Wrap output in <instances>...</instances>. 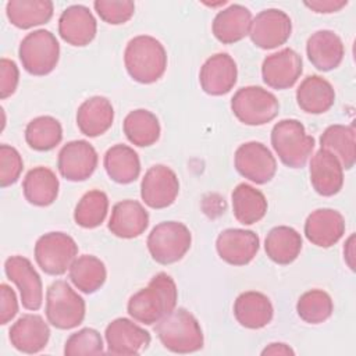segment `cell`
I'll use <instances>...</instances> for the list:
<instances>
[{
	"label": "cell",
	"mask_w": 356,
	"mask_h": 356,
	"mask_svg": "<svg viewBox=\"0 0 356 356\" xmlns=\"http://www.w3.org/2000/svg\"><path fill=\"white\" fill-rule=\"evenodd\" d=\"M178 289L167 273L156 274L146 288L134 293L127 305L128 314L138 323L153 325L177 307Z\"/></svg>",
	"instance_id": "obj_1"
},
{
	"label": "cell",
	"mask_w": 356,
	"mask_h": 356,
	"mask_svg": "<svg viewBox=\"0 0 356 356\" xmlns=\"http://www.w3.org/2000/svg\"><path fill=\"white\" fill-rule=\"evenodd\" d=\"M128 75L139 83H154L165 72L167 51L160 40L150 35L132 38L124 50Z\"/></svg>",
	"instance_id": "obj_2"
},
{
	"label": "cell",
	"mask_w": 356,
	"mask_h": 356,
	"mask_svg": "<svg viewBox=\"0 0 356 356\" xmlns=\"http://www.w3.org/2000/svg\"><path fill=\"white\" fill-rule=\"evenodd\" d=\"M154 331L161 345L172 353H193L203 348V331L196 317L184 307H175L156 323Z\"/></svg>",
	"instance_id": "obj_3"
},
{
	"label": "cell",
	"mask_w": 356,
	"mask_h": 356,
	"mask_svg": "<svg viewBox=\"0 0 356 356\" xmlns=\"http://www.w3.org/2000/svg\"><path fill=\"white\" fill-rule=\"evenodd\" d=\"M271 145L282 164L289 168H302L312 156L316 142L307 135L300 121L285 118L273 127Z\"/></svg>",
	"instance_id": "obj_4"
},
{
	"label": "cell",
	"mask_w": 356,
	"mask_h": 356,
	"mask_svg": "<svg viewBox=\"0 0 356 356\" xmlns=\"http://www.w3.org/2000/svg\"><path fill=\"white\" fill-rule=\"evenodd\" d=\"M44 312L47 321L53 327L71 330L83 321L86 305L83 298L67 281L57 280L47 288Z\"/></svg>",
	"instance_id": "obj_5"
},
{
	"label": "cell",
	"mask_w": 356,
	"mask_h": 356,
	"mask_svg": "<svg viewBox=\"0 0 356 356\" xmlns=\"http://www.w3.org/2000/svg\"><path fill=\"white\" fill-rule=\"evenodd\" d=\"M192 234L179 221H163L149 234L146 245L152 259L163 266L179 261L191 249Z\"/></svg>",
	"instance_id": "obj_6"
},
{
	"label": "cell",
	"mask_w": 356,
	"mask_h": 356,
	"mask_svg": "<svg viewBox=\"0 0 356 356\" xmlns=\"http://www.w3.org/2000/svg\"><path fill=\"white\" fill-rule=\"evenodd\" d=\"M18 57L24 70L35 76L50 74L60 58L57 38L46 29H36L28 33L19 43Z\"/></svg>",
	"instance_id": "obj_7"
},
{
	"label": "cell",
	"mask_w": 356,
	"mask_h": 356,
	"mask_svg": "<svg viewBox=\"0 0 356 356\" xmlns=\"http://www.w3.org/2000/svg\"><path fill=\"white\" fill-rule=\"evenodd\" d=\"M231 110L242 124L257 127L278 115L280 103L275 95L261 86H243L234 93Z\"/></svg>",
	"instance_id": "obj_8"
},
{
	"label": "cell",
	"mask_w": 356,
	"mask_h": 356,
	"mask_svg": "<svg viewBox=\"0 0 356 356\" xmlns=\"http://www.w3.org/2000/svg\"><path fill=\"white\" fill-rule=\"evenodd\" d=\"M40 270L49 275H63L78 256V245L65 232L54 231L42 235L33 249Z\"/></svg>",
	"instance_id": "obj_9"
},
{
	"label": "cell",
	"mask_w": 356,
	"mask_h": 356,
	"mask_svg": "<svg viewBox=\"0 0 356 356\" xmlns=\"http://www.w3.org/2000/svg\"><path fill=\"white\" fill-rule=\"evenodd\" d=\"M234 165L243 178L257 185L270 182L277 172V161L271 150L256 140L242 143L235 150Z\"/></svg>",
	"instance_id": "obj_10"
},
{
	"label": "cell",
	"mask_w": 356,
	"mask_h": 356,
	"mask_svg": "<svg viewBox=\"0 0 356 356\" xmlns=\"http://www.w3.org/2000/svg\"><path fill=\"white\" fill-rule=\"evenodd\" d=\"M179 193L177 174L164 164L152 165L140 182V197L150 209H165L171 206Z\"/></svg>",
	"instance_id": "obj_11"
},
{
	"label": "cell",
	"mask_w": 356,
	"mask_h": 356,
	"mask_svg": "<svg viewBox=\"0 0 356 356\" xmlns=\"http://www.w3.org/2000/svg\"><path fill=\"white\" fill-rule=\"evenodd\" d=\"M291 32L292 21L289 15L280 8H267L252 19L249 36L254 46L270 50L286 43Z\"/></svg>",
	"instance_id": "obj_12"
},
{
	"label": "cell",
	"mask_w": 356,
	"mask_h": 356,
	"mask_svg": "<svg viewBox=\"0 0 356 356\" xmlns=\"http://www.w3.org/2000/svg\"><path fill=\"white\" fill-rule=\"evenodd\" d=\"M96 149L83 139L65 143L58 152L57 168L63 178L71 182H82L92 177L97 167Z\"/></svg>",
	"instance_id": "obj_13"
},
{
	"label": "cell",
	"mask_w": 356,
	"mask_h": 356,
	"mask_svg": "<svg viewBox=\"0 0 356 356\" xmlns=\"http://www.w3.org/2000/svg\"><path fill=\"white\" fill-rule=\"evenodd\" d=\"M4 273L17 285L22 306L26 310H39L43 302V285L31 260L18 254L10 256L4 261Z\"/></svg>",
	"instance_id": "obj_14"
},
{
	"label": "cell",
	"mask_w": 356,
	"mask_h": 356,
	"mask_svg": "<svg viewBox=\"0 0 356 356\" xmlns=\"http://www.w3.org/2000/svg\"><path fill=\"white\" fill-rule=\"evenodd\" d=\"M107 352L111 355H139L152 341L150 334L129 318L118 317L104 331Z\"/></svg>",
	"instance_id": "obj_15"
},
{
	"label": "cell",
	"mask_w": 356,
	"mask_h": 356,
	"mask_svg": "<svg viewBox=\"0 0 356 356\" xmlns=\"http://www.w3.org/2000/svg\"><path fill=\"white\" fill-rule=\"evenodd\" d=\"M303 71L302 57L291 47L267 56L261 64L263 82L277 90L292 88Z\"/></svg>",
	"instance_id": "obj_16"
},
{
	"label": "cell",
	"mask_w": 356,
	"mask_h": 356,
	"mask_svg": "<svg viewBox=\"0 0 356 356\" xmlns=\"http://www.w3.org/2000/svg\"><path fill=\"white\" fill-rule=\"evenodd\" d=\"M259 248V235L242 228H227L218 234L216 241V250L220 259L231 266L250 263L257 254Z\"/></svg>",
	"instance_id": "obj_17"
},
{
	"label": "cell",
	"mask_w": 356,
	"mask_h": 356,
	"mask_svg": "<svg viewBox=\"0 0 356 356\" xmlns=\"http://www.w3.org/2000/svg\"><path fill=\"white\" fill-rule=\"evenodd\" d=\"M238 67L234 58L227 53H217L209 57L200 68L199 82L204 93L210 96H222L236 83Z\"/></svg>",
	"instance_id": "obj_18"
},
{
	"label": "cell",
	"mask_w": 356,
	"mask_h": 356,
	"mask_svg": "<svg viewBox=\"0 0 356 356\" xmlns=\"http://www.w3.org/2000/svg\"><path fill=\"white\" fill-rule=\"evenodd\" d=\"M97 32V22L92 11L82 6L74 4L67 7L58 18L60 38L75 47L89 44Z\"/></svg>",
	"instance_id": "obj_19"
},
{
	"label": "cell",
	"mask_w": 356,
	"mask_h": 356,
	"mask_svg": "<svg viewBox=\"0 0 356 356\" xmlns=\"http://www.w3.org/2000/svg\"><path fill=\"white\" fill-rule=\"evenodd\" d=\"M310 184L325 197L337 195L343 186V168L339 160L328 150L318 149L310 160Z\"/></svg>",
	"instance_id": "obj_20"
},
{
	"label": "cell",
	"mask_w": 356,
	"mask_h": 356,
	"mask_svg": "<svg viewBox=\"0 0 356 356\" xmlns=\"http://www.w3.org/2000/svg\"><path fill=\"white\" fill-rule=\"evenodd\" d=\"M11 345L22 353H39L43 350L50 338V328L42 316L24 314L8 331Z\"/></svg>",
	"instance_id": "obj_21"
},
{
	"label": "cell",
	"mask_w": 356,
	"mask_h": 356,
	"mask_svg": "<svg viewBox=\"0 0 356 356\" xmlns=\"http://www.w3.org/2000/svg\"><path fill=\"white\" fill-rule=\"evenodd\" d=\"M345 234V218L334 209H317L305 221V235L318 248H331Z\"/></svg>",
	"instance_id": "obj_22"
},
{
	"label": "cell",
	"mask_w": 356,
	"mask_h": 356,
	"mask_svg": "<svg viewBox=\"0 0 356 356\" xmlns=\"http://www.w3.org/2000/svg\"><path fill=\"white\" fill-rule=\"evenodd\" d=\"M149 225V214L142 203L125 199L115 203L108 220V231L122 239H132L142 235Z\"/></svg>",
	"instance_id": "obj_23"
},
{
	"label": "cell",
	"mask_w": 356,
	"mask_h": 356,
	"mask_svg": "<svg viewBox=\"0 0 356 356\" xmlns=\"http://www.w3.org/2000/svg\"><path fill=\"white\" fill-rule=\"evenodd\" d=\"M306 54L314 68L325 72L335 70L342 63L345 46L334 31L321 29L307 39Z\"/></svg>",
	"instance_id": "obj_24"
},
{
	"label": "cell",
	"mask_w": 356,
	"mask_h": 356,
	"mask_svg": "<svg viewBox=\"0 0 356 356\" xmlns=\"http://www.w3.org/2000/svg\"><path fill=\"white\" fill-rule=\"evenodd\" d=\"M114 121V108L104 96H92L86 99L76 111V125L81 134L96 138L106 134Z\"/></svg>",
	"instance_id": "obj_25"
},
{
	"label": "cell",
	"mask_w": 356,
	"mask_h": 356,
	"mask_svg": "<svg viewBox=\"0 0 356 356\" xmlns=\"http://www.w3.org/2000/svg\"><path fill=\"white\" fill-rule=\"evenodd\" d=\"M252 19L249 8L242 4H231L217 13L211 24V31L218 42L232 44L249 35Z\"/></svg>",
	"instance_id": "obj_26"
},
{
	"label": "cell",
	"mask_w": 356,
	"mask_h": 356,
	"mask_svg": "<svg viewBox=\"0 0 356 356\" xmlns=\"http://www.w3.org/2000/svg\"><path fill=\"white\" fill-rule=\"evenodd\" d=\"M234 316L236 321L249 330H259L271 323L274 307L271 300L261 292H242L234 302Z\"/></svg>",
	"instance_id": "obj_27"
},
{
	"label": "cell",
	"mask_w": 356,
	"mask_h": 356,
	"mask_svg": "<svg viewBox=\"0 0 356 356\" xmlns=\"http://www.w3.org/2000/svg\"><path fill=\"white\" fill-rule=\"evenodd\" d=\"M335 102L332 85L320 75L306 76L296 89V103L307 114H323Z\"/></svg>",
	"instance_id": "obj_28"
},
{
	"label": "cell",
	"mask_w": 356,
	"mask_h": 356,
	"mask_svg": "<svg viewBox=\"0 0 356 356\" xmlns=\"http://www.w3.org/2000/svg\"><path fill=\"white\" fill-rule=\"evenodd\" d=\"M60 182L57 175L47 167L39 165L29 170L22 182V192L28 203L46 207L54 203L58 196Z\"/></svg>",
	"instance_id": "obj_29"
},
{
	"label": "cell",
	"mask_w": 356,
	"mask_h": 356,
	"mask_svg": "<svg viewBox=\"0 0 356 356\" xmlns=\"http://www.w3.org/2000/svg\"><path fill=\"white\" fill-rule=\"evenodd\" d=\"M103 165L108 178L117 184L134 182L140 174V160L138 153L128 145H114L104 153Z\"/></svg>",
	"instance_id": "obj_30"
},
{
	"label": "cell",
	"mask_w": 356,
	"mask_h": 356,
	"mask_svg": "<svg viewBox=\"0 0 356 356\" xmlns=\"http://www.w3.org/2000/svg\"><path fill=\"white\" fill-rule=\"evenodd\" d=\"M232 213L238 222L252 225L259 222L267 213V199L254 186L249 184H239L231 193Z\"/></svg>",
	"instance_id": "obj_31"
},
{
	"label": "cell",
	"mask_w": 356,
	"mask_h": 356,
	"mask_svg": "<svg viewBox=\"0 0 356 356\" xmlns=\"http://www.w3.org/2000/svg\"><path fill=\"white\" fill-rule=\"evenodd\" d=\"M264 250L271 261L281 266L291 264L300 254L302 236L292 227H274L266 236Z\"/></svg>",
	"instance_id": "obj_32"
},
{
	"label": "cell",
	"mask_w": 356,
	"mask_h": 356,
	"mask_svg": "<svg viewBox=\"0 0 356 356\" xmlns=\"http://www.w3.org/2000/svg\"><path fill=\"white\" fill-rule=\"evenodd\" d=\"M53 11L54 6L50 0H10L6 4L8 21L19 29H31L49 22Z\"/></svg>",
	"instance_id": "obj_33"
},
{
	"label": "cell",
	"mask_w": 356,
	"mask_h": 356,
	"mask_svg": "<svg viewBox=\"0 0 356 356\" xmlns=\"http://www.w3.org/2000/svg\"><path fill=\"white\" fill-rule=\"evenodd\" d=\"M320 146L331 152L343 170H350L356 163V142L353 125L334 124L324 129L320 136Z\"/></svg>",
	"instance_id": "obj_34"
},
{
	"label": "cell",
	"mask_w": 356,
	"mask_h": 356,
	"mask_svg": "<svg viewBox=\"0 0 356 356\" xmlns=\"http://www.w3.org/2000/svg\"><path fill=\"white\" fill-rule=\"evenodd\" d=\"M122 131L132 145L147 147L159 140L161 128L156 114L145 108H136L124 118Z\"/></svg>",
	"instance_id": "obj_35"
},
{
	"label": "cell",
	"mask_w": 356,
	"mask_h": 356,
	"mask_svg": "<svg viewBox=\"0 0 356 356\" xmlns=\"http://www.w3.org/2000/svg\"><path fill=\"white\" fill-rule=\"evenodd\" d=\"M68 275L76 289L89 295L103 286L107 278V271L104 263L99 257L93 254H82L72 261Z\"/></svg>",
	"instance_id": "obj_36"
},
{
	"label": "cell",
	"mask_w": 356,
	"mask_h": 356,
	"mask_svg": "<svg viewBox=\"0 0 356 356\" xmlns=\"http://www.w3.org/2000/svg\"><path fill=\"white\" fill-rule=\"evenodd\" d=\"M63 128L51 115H40L31 120L25 128V142L36 152H49L60 145Z\"/></svg>",
	"instance_id": "obj_37"
},
{
	"label": "cell",
	"mask_w": 356,
	"mask_h": 356,
	"mask_svg": "<svg viewBox=\"0 0 356 356\" xmlns=\"http://www.w3.org/2000/svg\"><path fill=\"white\" fill-rule=\"evenodd\" d=\"M108 211V197L103 191L86 192L75 206L74 221L82 228H96L102 225Z\"/></svg>",
	"instance_id": "obj_38"
},
{
	"label": "cell",
	"mask_w": 356,
	"mask_h": 356,
	"mask_svg": "<svg viewBox=\"0 0 356 356\" xmlns=\"http://www.w3.org/2000/svg\"><path fill=\"white\" fill-rule=\"evenodd\" d=\"M334 303L323 289H310L300 295L296 303V313L307 324H320L331 317Z\"/></svg>",
	"instance_id": "obj_39"
},
{
	"label": "cell",
	"mask_w": 356,
	"mask_h": 356,
	"mask_svg": "<svg viewBox=\"0 0 356 356\" xmlns=\"http://www.w3.org/2000/svg\"><path fill=\"white\" fill-rule=\"evenodd\" d=\"M104 352L103 338L95 328H82L71 334L64 345L65 356H81V355H99Z\"/></svg>",
	"instance_id": "obj_40"
},
{
	"label": "cell",
	"mask_w": 356,
	"mask_h": 356,
	"mask_svg": "<svg viewBox=\"0 0 356 356\" xmlns=\"http://www.w3.org/2000/svg\"><path fill=\"white\" fill-rule=\"evenodd\" d=\"M93 7L100 19L110 25L125 24L135 13V3L131 0H96Z\"/></svg>",
	"instance_id": "obj_41"
},
{
	"label": "cell",
	"mask_w": 356,
	"mask_h": 356,
	"mask_svg": "<svg viewBox=\"0 0 356 356\" xmlns=\"http://www.w3.org/2000/svg\"><path fill=\"white\" fill-rule=\"evenodd\" d=\"M24 163L18 150L10 145H0V186L15 184L22 172Z\"/></svg>",
	"instance_id": "obj_42"
},
{
	"label": "cell",
	"mask_w": 356,
	"mask_h": 356,
	"mask_svg": "<svg viewBox=\"0 0 356 356\" xmlns=\"http://www.w3.org/2000/svg\"><path fill=\"white\" fill-rule=\"evenodd\" d=\"M19 81V70L17 64L3 57L0 60V97L4 100L15 93Z\"/></svg>",
	"instance_id": "obj_43"
},
{
	"label": "cell",
	"mask_w": 356,
	"mask_h": 356,
	"mask_svg": "<svg viewBox=\"0 0 356 356\" xmlns=\"http://www.w3.org/2000/svg\"><path fill=\"white\" fill-rule=\"evenodd\" d=\"M0 324L6 325L18 313V300L14 289L7 284L0 285Z\"/></svg>",
	"instance_id": "obj_44"
},
{
	"label": "cell",
	"mask_w": 356,
	"mask_h": 356,
	"mask_svg": "<svg viewBox=\"0 0 356 356\" xmlns=\"http://www.w3.org/2000/svg\"><path fill=\"white\" fill-rule=\"evenodd\" d=\"M307 8L318 14H331L342 10L348 1L346 0H312L303 3Z\"/></svg>",
	"instance_id": "obj_45"
},
{
	"label": "cell",
	"mask_w": 356,
	"mask_h": 356,
	"mask_svg": "<svg viewBox=\"0 0 356 356\" xmlns=\"http://www.w3.org/2000/svg\"><path fill=\"white\" fill-rule=\"evenodd\" d=\"M261 355L263 356H266V355H284V356H292V355H295V352H293V349L289 346V345H286V343H282V342H273V343H270V345H267L263 350H261Z\"/></svg>",
	"instance_id": "obj_46"
},
{
	"label": "cell",
	"mask_w": 356,
	"mask_h": 356,
	"mask_svg": "<svg viewBox=\"0 0 356 356\" xmlns=\"http://www.w3.org/2000/svg\"><path fill=\"white\" fill-rule=\"evenodd\" d=\"M343 259L348 267L355 271V234H352L343 246Z\"/></svg>",
	"instance_id": "obj_47"
}]
</instances>
